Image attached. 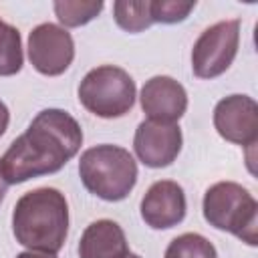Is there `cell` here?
<instances>
[{"label": "cell", "instance_id": "obj_1", "mask_svg": "<svg viewBox=\"0 0 258 258\" xmlns=\"http://www.w3.org/2000/svg\"><path fill=\"white\" fill-rule=\"evenodd\" d=\"M81 145L83 129L77 119L62 109H44L0 157V173L8 185L56 173Z\"/></svg>", "mask_w": 258, "mask_h": 258}, {"label": "cell", "instance_id": "obj_2", "mask_svg": "<svg viewBox=\"0 0 258 258\" xmlns=\"http://www.w3.org/2000/svg\"><path fill=\"white\" fill-rule=\"evenodd\" d=\"M12 232L28 250L56 254L69 234V204L54 187H38L18 198L12 212Z\"/></svg>", "mask_w": 258, "mask_h": 258}, {"label": "cell", "instance_id": "obj_3", "mask_svg": "<svg viewBox=\"0 0 258 258\" xmlns=\"http://www.w3.org/2000/svg\"><path fill=\"white\" fill-rule=\"evenodd\" d=\"M79 175L93 196L105 202H121L137 183V163L119 145H95L83 151Z\"/></svg>", "mask_w": 258, "mask_h": 258}, {"label": "cell", "instance_id": "obj_4", "mask_svg": "<svg viewBox=\"0 0 258 258\" xmlns=\"http://www.w3.org/2000/svg\"><path fill=\"white\" fill-rule=\"evenodd\" d=\"M204 218L216 230H224L246 242L258 244V204L236 181H218L204 196Z\"/></svg>", "mask_w": 258, "mask_h": 258}, {"label": "cell", "instance_id": "obj_5", "mask_svg": "<svg viewBox=\"0 0 258 258\" xmlns=\"http://www.w3.org/2000/svg\"><path fill=\"white\" fill-rule=\"evenodd\" d=\"M79 101L97 117H123L135 103V81L127 71L113 64L91 69L79 85Z\"/></svg>", "mask_w": 258, "mask_h": 258}, {"label": "cell", "instance_id": "obj_6", "mask_svg": "<svg viewBox=\"0 0 258 258\" xmlns=\"http://www.w3.org/2000/svg\"><path fill=\"white\" fill-rule=\"evenodd\" d=\"M240 44V20H222L206 28L191 48V71L200 79L224 75L236 58Z\"/></svg>", "mask_w": 258, "mask_h": 258}, {"label": "cell", "instance_id": "obj_7", "mask_svg": "<svg viewBox=\"0 0 258 258\" xmlns=\"http://www.w3.org/2000/svg\"><path fill=\"white\" fill-rule=\"evenodd\" d=\"M28 58L40 75H62L75 58V42L71 32L52 22L34 26L28 34Z\"/></svg>", "mask_w": 258, "mask_h": 258}, {"label": "cell", "instance_id": "obj_8", "mask_svg": "<svg viewBox=\"0 0 258 258\" xmlns=\"http://www.w3.org/2000/svg\"><path fill=\"white\" fill-rule=\"evenodd\" d=\"M214 127L222 139L248 147L258 141V105L248 95H230L214 107Z\"/></svg>", "mask_w": 258, "mask_h": 258}, {"label": "cell", "instance_id": "obj_9", "mask_svg": "<svg viewBox=\"0 0 258 258\" xmlns=\"http://www.w3.org/2000/svg\"><path fill=\"white\" fill-rule=\"evenodd\" d=\"M181 129L177 123L141 121L135 129L133 149L147 167H167L181 151Z\"/></svg>", "mask_w": 258, "mask_h": 258}, {"label": "cell", "instance_id": "obj_10", "mask_svg": "<svg viewBox=\"0 0 258 258\" xmlns=\"http://www.w3.org/2000/svg\"><path fill=\"white\" fill-rule=\"evenodd\" d=\"M185 194L177 181H155L141 200V218L153 230H167L185 218Z\"/></svg>", "mask_w": 258, "mask_h": 258}, {"label": "cell", "instance_id": "obj_11", "mask_svg": "<svg viewBox=\"0 0 258 258\" xmlns=\"http://www.w3.org/2000/svg\"><path fill=\"white\" fill-rule=\"evenodd\" d=\"M139 101L147 119L159 123H175L187 109L185 89L175 79L165 75H157L145 81Z\"/></svg>", "mask_w": 258, "mask_h": 258}, {"label": "cell", "instance_id": "obj_12", "mask_svg": "<svg viewBox=\"0 0 258 258\" xmlns=\"http://www.w3.org/2000/svg\"><path fill=\"white\" fill-rule=\"evenodd\" d=\"M127 252L125 232L113 220L89 224L79 242V258H123Z\"/></svg>", "mask_w": 258, "mask_h": 258}, {"label": "cell", "instance_id": "obj_13", "mask_svg": "<svg viewBox=\"0 0 258 258\" xmlns=\"http://www.w3.org/2000/svg\"><path fill=\"white\" fill-rule=\"evenodd\" d=\"M113 16L119 28L127 32H141L153 24L151 0H141V2L117 0L113 2Z\"/></svg>", "mask_w": 258, "mask_h": 258}, {"label": "cell", "instance_id": "obj_14", "mask_svg": "<svg viewBox=\"0 0 258 258\" xmlns=\"http://www.w3.org/2000/svg\"><path fill=\"white\" fill-rule=\"evenodd\" d=\"M24 54H22V40L20 32L0 20V77H12L22 69Z\"/></svg>", "mask_w": 258, "mask_h": 258}, {"label": "cell", "instance_id": "obj_15", "mask_svg": "<svg viewBox=\"0 0 258 258\" xmlns=\"http://www.w3.org/2000/svg\"><path fill=\"white\" fill-rule=\"evenodd\" d=\"M103 6L105 4L101 0H56L52 4L58 22L69 28L83 26V24L91 22L93 18H97V14L103 10Z\"/></svg>", "mask_w": 258, "mask_h": 258}, {"label": "cell", "instance_id": "obj_16", "mask_svg": "<svg viewBox=\"0 0 258 258\" xmlns=\"http://www.w3.org/2000/svg\"><path fill=\"white\" fill-rule=\"evenodd\" d=\"M165 258H218V252L208 238L196 232H187L169 242Z\"/></svg>", "mask_w": 258, "mask_h": 258}, {"label": "cell", "instance_id": "obj_17", "mask_svg": "<svg viewBox=\"0 0 258 258\" xmlns=\"http://www.w3.org/2000/svg\"><path fill=\"white\" fill-rule=\"evenodd\" d=\"M196 8V0L181 2V0H151V18L153 22L161 24H175L189 16Z\"/></svg>", "mask_w": 258, "mask_h": 258}, {"label": "cell", "instance_id": "obj_18", "mask_svg": "<svg viewBox=\"0 0 258 258\" xmlns=\"http://www.w3.org/2000/svg\"><path fill=\"white\" fill-rule=\"evenodd\" d=\"M8 121H10V111H8V107L0 101V137H2L4 131L8 129Z\"/></svg>", "mask_w": 258, "mask_h": 258}, {"label": "cell", "instance_id": "obj_19", "mask_svg": "<svg viewBox=\"0 0 258 258\" xmlns=\"http://www.w3.org/2000/svg\"><path fill=\"white\" fill-rule=\"evenodd\" d=\"M16 258H56V254L40 252V250H26V252H20Z\"/></svg>", "mask_w": 258, "mask_h": 258}, {"label": "cell", "instance_id": "obj_20", "mask_svg": "<svg viewBox=\"0 0 258 258\" xmlns=\"http://www.w3.org/2000/svg\"><path fill=\"white\" fill-rule=\"evenodd\" d=\"M6 189H8V183L4 181V177H2V173H0V204H2V200H4V196H6Z\"/></svg>", "mask_w": 258, "mask_h": 258}, {"label": "cell", "instance_id": "obj_21", "mask_svg": "<svg viewBox=\"0 0 258 258\" xmlns=\"http://www.w3.org/2000/svg\"><path fill=\"white\" fill-rule=\"evenodd\" d=\"M123 258H141V256H137V254H131V252H127Z\"/></svg>", "mask_w": 258, "mask_h": 258}]
</instances>
